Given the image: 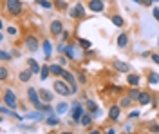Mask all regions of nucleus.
Here are the masks:
<instances>
[{
    "label": "nucleus",
    "instance_id": "473e14b6",
    "mask_svg": "<svg viewBox=\"0 0 159 134\" xmlns=\"http://www.w3.org/2000/svg\"><path fill=\"white\" fill-rule=\"evenodd\" d=\"M6 33H7V36H11V38H16V36L20 35L18 27L13 25V24H11V25H6Z\"/></svg>",
    "mask_w": 159,
    "mask_h": 134
},
{
    "label": "nucleus",
    "instance_id": "c9c22d12",
    "mask_svg": "<svg viewBox=\"0 0 159 134\" xmlns=\"http://www.w3.org/2000/svg\"><path fill=\"white\" fill-rule=\"evenodd\" d=\"M13 58H15V56H13V53H11V51H6V49H2V51H0V60H2L4 63L11 62Z\"/></svg>",
    "mask_w": 159,
    "mask_h": 134
},
{
    "label": "nucleus",
    "instance_id": "bb28decb",
    "mask_svg": "<svg viewBox=\"0 0 159 134\" xmlns=\"http://www.w3.org/2000/svg\"><path fill=\"white\" fill-rule=\"evenodd\" d=\"M76 44H78V47L81 51H87V49L92 47V42H90L89 38H83V36H78V38H76Z\"/></svg>",
    "mask_w": 159,
    "mask_h": 134
},
{
    "label": "nucleus",
    "instance_id": "052dcab7",
    "mask_svg": "<svg viewBox=\"0 0 159 134\" xmlns=\"http://www.w3.org/2000/svg\"><path fill=\"white\" fill-rule=\"evenodd\" d=\"M103 2H109V0H103Z\"/></svg>",
    "mask_w": 159,
    "mask_h": 134
},
{
    "label": "nucleus",
    "instance_id": "13d9d810",
    "mask_svg": "<svg viewBox=\"0 0 159 134\" xmlns=\"http://www.w3.org/2000/svg\"><path fill=\"white\" fill-rule=\"evenodd\" d=\"M154 2H156V4H159V0H154Z\"/></svg>",
    "mask_w": 159,
    "mask_h": 134
},
{
    "label": "nucleus",
    "instance_id": "6e6552de",
    "mask_svg": "<svg viewBox=\"0 0 159 134\" xmlns=\"http://www.w3.org/2000/svg\"><path fill=\"white\" fill-rule=\"evenodd\" d=\"M63 29H65V25H63V20H60V18H52L49 24V35L52 36V38H56L58 40L60 35L63 33Z\"/></svg>",
    "mask_w": 159,
    "mask_h": 134
},
{
    "label": "nucleus",
    "instance_id": "c756f323",
    "mask_svg": "<svg viewBox=\"0 0 159 134\" xmlns=\"http://www.w3.org/2000/svg\"><path fill=\"white\" fill-rule=\"evenodd\" d=\"M34 4H36L38 7H43L45 11L54 9V4H52V0H34Z\"/></svg>",
    "mask_w": 159,
    "mask_h": 134
},
{
    "label": "nucleus",
    "instance_id": "58836bf2",
    "mask_svg": "<svg viewBox=\"0 0 159 134\" xmlns=\"http://www.w3.org/2000/svg\"><path fill=\"white\" fill-rule=\"evenodd\" d=\"M16 127H18V131H22V132H25V131H27V132H33V131H34V125H31V123L25 125V123H22V122H20Z\"/></svg>",
    "mask_w": 159,
    "mask_h": 134
},
{
    "label": "nucleus",
    "instance_id": "bf43d9fd",
    "mask_svg": "<svg viewBox=\"0 0 159 134\" xmlns=\"http://www.w3.org/2000/svg\"><path fill=\"white\" fill-rule=\"evenodd\" d=\"M157 45H159V36H157Z\"/></svg>",
    "mask_w": 159,
    "mask_h": 134
},
{
    "label": "nucleus",
    "instance_id": "412c9836",
    "mask_svg": "<svg viewBox=\"0 0 159 134\" xmlns=\"http://www.w3.org/2000/svg\"><path fill=\"white\" fill-rule=\"evenodd\" d=\"M49 69H51V76L60 78V76H63V72H65L67 67H63V65L58 63V62H52V63H49Z\"/></svg>",
    "mask_w": 159,
    "mask_h": 134
},
{
    "label": "nucleus",
    "instance_id": "79ce46f5",
    "mask_svg": "<svg viewBox=\"0 0 159 134\" xmlns=\"http://www.w3.org/2000/svg\"><path fill=\"white\" fill-rule=\"evenodd\" d=\"M65 47H67V44H65V42H60V40H58V45H56V53H58V54H63V53H65Z\"/></svg>",
    "mask_w": 159,
    "mask_h": 134
},
{
    "label": "nucleus",
    "instance_id": "8fccbe9b",
    "mask_svg": "<svg viewBox=\"0 0 159 134\" xmlns=\"http://www.w3.org/2000/svg\"><path fill=\"white\" fill-rule=\"evenodd\" d=\"M150 60L156 63V65H159V53H152L150 54Z\"/></svg>",
    "mask_w": 159,
    "mask_h": 134
},
{
    "label": "nucleus",
    "instance_id": "f8f14e48",
    "mask_svg": "<svg viewBox=\"0 0 159 134\" xmlns=\"http://www.w3.org/2000/svg\"><path fill=\"white\" fill-rule=\"evenodd\" d=\"M112 69H116V71L121 72V74H129V72L132 71V65H130L129 62L119 60V58H114V60H112Z\"/></svg>",
    "mask_w": 159,
    "mask_h": 134
},
{
    "label": "nucleus",
    "instance_id": "09e8293b",
    "mask_svg": "<svg viewBox=\"0 0 159 134\" xmlns=\"http://www.w3.org/2000/svg\"><path fill=\"white\" fill-rule=\"evenodd\" d=\"M94 54H96V51L90 47V49H87V51H83V58H92Z\"/></svg>",
    "mask_w": 159,
    "mask_h": 134
},
{
    "label": "nucleus",
    "instance_id": "2f4dec72",
    "mask_svg": "<svg viewBox=\"0 0 159 134\" xmlns=\"http://www.w3.org/2000/svg\"><path fill=\"white\" fill-rule=\"evenodd\" d=\"M139 93H141V87H129V93H127V96H129L130 100H134V102L138 103Z\"/></svg>",
    "mask_w": 159,
    "mask_h": 134
},
{
    "label": "nucleus",
    "instance_id": "1a4fd4ad",
    "mask_svg": "<svg viewBox=\"0 0 159 134\" xmlns=\"http://www.w3.org/2000/svg\"><path fill=\"white\" fill-rule=\"evenodd\" d=\"M121 116H123V109H121V105H119V103H112V105L109 107V111H107V118H109L110 122L118 123L119 120H121Z\"/></svg>",
    "mask_w": 159,
    "mask_h": 134
},
{
    "label": "nucleus",
    "instance_id": "680f3d73",
    "mask_svg": "<svg viewBox=\"0 0 159 134\" xmlns=\"http://www.w3.org/2000/svg\"><path fill=\"white\" fill-rule=\"evenodd\" d=\"M2 2H6V0H2Z\"/></svg>",
    "mask_w": 159,
    "mask_h": 134
},
{
    "label": "nucleus",
    "instance_id": "393cba45",
    "mask_svg": "<svg viewBox=\"0 0 159 134\" xmlns=\"http://www.w3.org/2000/svg\"><path fill=\"white\" fill-rule=\"evenodd\" d=\"M119 105H121V109H123V111H130V109H132V107H134V100H130L129 96H127V94H121V96H119Z\"/></svg>",
    "mask_w": 159,
    "mask_h": 134
},
{
    "label": "nucleus",
    "instance_id": "ea45409f",
    "mask_svg": "<svg viewBox=\"0 0 159 134\" xmlns=\"http://www.w3.org/2000/svg\"><path fill=\"white\" fill-rule=\"evenodd\" d=\"M70 35H72V33H70L69 29H63V33L60 35L58 40H60V42H65V44H69V42H70Z\"/></svg>",
    "mask_w": 159,
    "mask_h": 134
},
{
    "label": "nucleus",
    "instance_id": "f704fd0d",
    "mask_svg": "<svg viewBox=\"0 0 159 134\" xmlns=\"http://www.w3.org/2000/svg\"><path fill=\"white\" fill-rule=\"evenodd\" d=\"M145 131L150 134H159V122H152V123H148L147 127H145Z\"/></svg>",
    "mask_w": 159,
    "mask_h": 134
},
{
    "label": "nucleus",
    "instance_id": "5701e85b",
    "mask_svg": "<svg viewBox=\"0 0 159 134\" xmlns=\"http://www.w3.org/2000/svg\"><path fill=\"white\" fill-rule=\"evenodd\" d=\"M145 78H147V85H150V87H157L159 85V72L157 71H147Z\"/></svg>",
    "mask_w": 159,
    "mask_h": 134
},
{
    "label": "nucleus",
    "instance_id": "9b49d317",
    "mask_svg": "<svg viewBox=\"0 0 159 134\" xmlns=\"http://www.w3.org/2000/svg\"><path fill=\"white\" fill-rule=\"evenodd\" d=\"M24 116H25V120H29V122H36V123H43L45 118H47V114L43 113V111H38V109L27 111Z\"/></svg>",
    "mask_w": 159,
    "mask_h": 134
},
{
    "label": "nucleus",
    "instance_id": "a878e982",
    "mask_svg": "<svg viewBox=\"0 0 159 134\" xmlns=\"http://www.w3.org/2000/svg\"><path fill=\"white\" fill-rule=\"evenodd\" d=\"M52 4H54V9L61 11V13H67V11H69V7H70L67 0H52Z\"/></svg>",
    "mask_w": 159,
    "mask_h": 134
},
{
    "label": "nucleus",
    "instance_id": "4468645a",
    "mask_svg": "<svg viewBox=\"0 0 159 134\" xmlns=\"http://www.w3.org/2000/svg\"><path fill=\"white\" fill-rule=\"evenodd\" d=\"M154 100V94L150 93L148 89H141V93H139V98H138V105L139 107H148L150 103Z\"/></svg>",
    "mask_w": 159,
    "mask_h": 134
},
{
    "label": "nucleus",
    "instance_id": "c85d7f7f",
    "mask_svg": "<svg viewBox=\"0 0 159 134\" xmlns=\"http://www.w3.org/2000/svg\"><path fill=\"white\" fill-rule=\"evenodd\" d=\"M83 105H85V109L89 111V113H92V111H96L99 105H98V102L94 100V98H85L83 100Z\"/></svg>",
    "mask_w": 159,
    "mask_h": 134
},
{
    "label": "nucleus",
    "instance_id": "a19ab883",
    "mask_svg": "<svg viewBox=\"0 0 159 134\" xmlns=\"http://www.w3.org/2000/svg\"><path fill=\"white\" fill-rule=\"evenodd\" d=\"M56 62H58V63H61L63 67H67V65L70 63V60L67 58V56H65V54H58V56H56Z\"/></svg>",
    "mask_w": 159,
    "mask_h": 134
},
{
    "label": "nucleus",
    "instance_id": "603ef678",
    "mask_svg": "<svg viewBox=\"0 0 159 134\" xmlns=\"http://www.w3.org/2000/svg\"><path fill=\"white\" fill-rule=\"evenodd\" d=\"M11 53H13V56H15V58H20V56H22V53H20L18 49H11Z\"/></svg>",
    "mask_w": 159,
    "mask_h": 134
},
{
    "label": "nucleus",
    "instance_id": "4c0bfd02",
    "mask_svg": "<svg viewBox=\"0 0 159 134\" xmlns=\"http://www.w3.org/2000/svg\"><path fill=\"white\" fill-rule=\"evenodd\" d=\"M138 118H141V111L139 109H130L127 113V120H138Z\"/></svg>",
    "mask_w": 159,
    "mask_h": 134
},
{
    "label": "nucleus",
    "instance_id": "aec40b11",
    "mask_svg": "<svg viewBox=\"0 0 159 134\" xmlns=\"http://www.w3.org/2000/svg\"><path fill=\"white\" fill-rule=\"evenodd\" d=\"M43 123L47 125V127H60L61 125V120H60V114H56V111L54 113H49L47 114V118H45V122Z\"/></svg>",
    "mask_w": 159,
    "mask_h": 134
},
{
    "label": "nucleus",
    "instance_id": "cd10ccee",
    "mask_svg": "<svg viewBox=\"0 0 159 134\" xmlns=\"http://www.w3.org/2000/svg\"><path fill=\"white\" fill-rule=\"evenodd\" d=\"M54 111H56V114H65V113H69L70 111V103H67V102H58L56 103V107H54Z\"/></svg>",
    "mask_w": 159,
    "mask_h": 134
},
{
    "label": "nucleus",
    "instance_id": "864d4df0",
    "mask_svg": "<svg viewBox=\"0 0 159 134\" xmlns=\"http://www.w3.org/2000/svg\"><path fill=\"white\" fill-rule=\"evenodd\" d=\"M105 132H107V134H118V129H114V127H109Z\"/></svg>",
    "mask_w": 159,
    "mask_h": 134
},
{
    "label": "nucleus",
    "instance_id": "5fc2aeb1",
    "mask_svg": "<svg viewBox=\"0 0 159 134\" xmlns=\"http://www.w3.org/2000/svg\"><path fill=\"white\" fill-rule=\"evenodd\" d=\"M85 132H89V134H99V129H92V127H90L89 131H85Z\"/></svg>",
    "mask_w": 159,
    "mask_h": 134
},
{
    "label": "nucleus",
    "instance_id": "20e7f679",
    "mask_svg": "<svg viewBox=\"0 0 159 134\" xmlns=\"http://www.w3.org/2000/svg\"><path fill=\"white\" fill-rule=\"evenodd\" d=\"M25 96H27V102H29V105L33 107V109H42V98H40V91L36 89V87H33V85H29L27 87V91H25Z\"/></svg>",
    "mask_w": 159,
    "mask_h": 134
},
{
    "label": "nucleus",
    "instance_id": "49530a36",
    "mask_svg": "<svg viewBox=\"0 0 159 134\" xmlns=\"http://www.w3.org/2000/svg\"><path fill=\"white\" fill-rule=\"evenodd\" d=\"M123 132H134V125L130 123V120L123 125Z\"/></svg>",
    "mask_w": 159,
    "mask_h": 134
},
{
    "label": "nucleus",
    "instance_id": "423d86ee",
    "mask_svg": "<svg viewBox=\"0 0 159 134\" xmlns=\"http://www.w3.org/2000/svg\"><path fill=\"white\" fill-rule=\"evenodd\" d=\"M2 103H6L11 109H18V96H16V93L11 87L2 89Z\"/></svg>",
    "mask_w": 159,
    "mask_h": 134
},
{
    "label": "nucleus",
    "instance_id": "0eeeda50",
    "mask_svg": "<svg viewBox=\"0 0 159 134\" xmlns=\"http://www.w3.org/2000/svg\"><path fill=\"white\" fill-rule=\"evenodd\" d=\"M87 9L92 15H103L107 11V2H103V0H87Z\"/></svg>",
    "mask_w": 159,
    "mask_h": 134
},
{
    "label": "nucleus",
    "instance_id": "f03ea898",
    "mask_svg": "<svg viewBox=\"0 0 159 134\" xmlns=\"http://www.w3.org/2000/svg\"><path fill=\"white\" fill-rule=\"evenodd\" d=\"M87 13H89V9H87V4H83V2H76L72 7H69V11H67V15H69L70 20H76V22H81L87 18Z\"/></svg>",
    "mask_w": 159,
    "mask_h": 134
},
{
    "label": "nucleus",
    "instance_id": "f3484780",
    "mask_svg": "<svg viewBox=\"0 0 159 134\" xmlns=\"http://www.w3.org/2000/svg\"><path fill=\"white\" fill-rule=\"evenodd\" d=\"M40 98H42V102L45 103H52L54 102V98H56V93L52 91V89H47V87H40Z\"/></svg>",
    "mask_w": 159,
    "mask_h": 134
},
{
    "label": "nucleus",
    "instance_id": "7c9ffc66",
    "mask_svg": "<svg viewBox=\"0 0 159 134\" xmlns=\"http://www.w3.org/2000/svg\"><path fill=\"white\" fill-rule=\"evenodd\" d=\"M49 76H51L49 63H42V71H40V82H45Z\"/></svg>",
    "mask_w": 159,
    "mask_h": 134
},
{
    "label": "nucleus",
    "instance_id": "37998d69",
    "mask_svg": "<svg viewBox=\"0 0 159 134\" xmlns=\"http://www.w3.org/2000/svg\"><path fill=\"white\" fill-rule=\"evenodd\" d=\"M90 114L94 116V120H101V118H103V109H101V107H98L96 111H92Z\"/></svg>",
    "mask_w": 159,
    "mask_h": 134
},
{
    "label": "nucleus",
    "instance_id": "a211bd4d",
    "mask_svg": "<svg viewBox=\"0 0 159 134\" xmlns=\"http://www.w3.org/2000/svg\"><path fill=\"white\" fill-rule=\"evenodd\" d=\"M109 20H110V24H112L114 27H119V29H123V27L127 25V20H125L119 13H110V15H109Z\"/></svg>",
    "mask_w": 159,
    "mask_h": 134
},
{
    "label": "nucleus",
    "instance_id": "72a5a7b5",
    "mask_svg": "<svg viewBox=\"0 0 159 134\" xmlns=\"http://www.w3.org/2000/svg\"><path fill=\"white\" fill-rule=\"evenodd\" d=\"M76 76H78V82H80V85H87V83H89V76L85 74V71H81V69H78V71H76Z\"/></svg>",
    "mask_w": 159,
    "mask_h": 134
},
{
    "label": "nucleus",
    "instance_id": "a18cd8bd",
    "mask_svg": "<svg viewBox=\"0 0 159 134\" xmlns=\"http://www.w3.org/2000/svg\"><path fill=\"white\" fill-rule=\"evenodd\" d=\"M150 107L156 111V109H159V94H154V100H152V103H150Z\"/></svg>",
    "mask_w": 159,
    "mask_h": 134
},
{
    "label": "nucleus",
    "instance_id": "6ab92c4d",
    "mask_svg": "<svg viewBox=\"0 0 159 134\" xmlns=\"http://www.w3.org/2000/svg\"><path fill=\"white\" fill-rule=\"evenodd\" d=\"M94 122H96V120H94V116H92V114L87 111V113L81 116V120H80V127H83L85 131H89L90 127L94 125Z\"/></svg>",
    "mask_w": 159,
    "mask_h": 134
},
{
    "label": "nucleus",
    "instance_id": "4be33fe9",
    "mask_svg": "<svg viewBox=\"0 0 159 134\" xmlns=\"http://www.w3.org/2000/svg\"><path fill=\"white\" fill-rule=\"evenodd\" d=\"M25 65L29 67L31 71H33V74L34 76H40V71H42V65H40V62L38 60H34L33 56H29L27 60H25Z\"/></svg>",
    "mask_w": 159,
    "mask_h": 134
},
{
    "label": "nucleus",
    "instance_id": "de8ad7c7",
    "mask_svg": "<svg viewBox=\"0 0 159 134\" xmlns=\"http://www.w3.org/2000/svg\"><path fill=\"white\" fill-rule=\"evenodd\" d=\"M152 16H154V20L159 24V7H157V6H154V7H152Z\"/></svg>",
    "mask_w": 159,
    "mask_h": 134
},
{
    "label": "nucleus",
    "instance_id": "2eb2a0df",
    "mask_svg": "<svg viewBox=\"0 0 159 134\" xmlns=\"http://www.w3.org/2000/svg\"><path fill=\"white\" fill-rule=\"evenodd\" d=\"M116 45H118V49H127L130 45V35H129V31H121L116 36Z\"/></svg>",
    "mask_w": 159,
    "mask_h": 134
},
{
    "label": "nucleus",
    "instance_id": "ddd939ff",
    "mask_svg": "<svg viewBox=\"0 0 159 134\" xmlns=\"http://www.w3.org/2000/svg\"><path fill=\"white\" fill-rule=\"evenodd\" d=\"M87 113V109H85V105L81 103V105H72L70 107V111H69V114H70V118L76 122V125H80V120H81V116Z\"/></svg>",
    "mask_w": 159,
    "mask_h": 134
},
{
    "label": "nucleus",
    "instance_id": "dca6fc26",
    "mask_svg": "<svg viewBox=\"0 0 159 134\" xmlns=\"http://www.w3.org/2000/svg\"><path fill=\"white\" fill-rule=\"evenodd\" d=\"M127 78H125V83L129 85V87H139L141 85V74L139 72H134L130 71L129 74H125Z\"/></svg>",
    "mask_w": 159,
    "mask_h": 134
},
{
    "label": "nucleus",
    "instance_id": "c03bdc74",
    "mask_svg": "<svg viewBox=\"0 0 159 134\" xmlns=\"http://www.w3.org/2000/svg\"><path fill=\"white\" fill-rule=\"evenodd\" d=\"M109 89H110V93H116V94H123V87H121V85H110Z\"/></svg>",
    "mask_w": 159,
    "mask_h": 134
},
{
    "label": "nucleus",
    "instance_id": "b1692460",
    "mask_svg": "<svg viewBox=\"0 0 159 134\" xmlns=\"http://www.w3.org/2000/svg\"><path fill=\"white\" fill-rule=\"evenodd\" d=\"M33 76H34V74H33V71H31L29 67L25 65V69H22V71L18 72V82L20 83H29Z\"/></svg>",
    "mask_w": 159,
    "mask_h": 134
},
{
    "label": "nucleus",
    "instance_id": "7ed1b4c3",
    "mask_svg": "<svg viewBox=\"0 0 159 134\" xmlns=\"http://www.w3.org/2000/svg\"><path fill=\"white\" fill-rule=\"evenodd\" d=\"M24 47H25V51H29V53L40 51V47H42V38H40L38 35H34V33H27V35L24 36Z\"/></svg>",
    "mask_w": 159,
    "mask_h": 134
},
{
    "label": "nucleus",
    "instance_id": "4d7b16f0",
    "mask_svg": "<svg viewBox=\"0 0 159 134\" xmlns=\"http://www.w3.org/2000/svg\"><path fill=\"white\" fill-rule=\"evenodd\" d=\"M134 4H138V6H143V0H132Z\"/></svg>",
    "mask_w": 159,
    "mask_h": 134
},
{
    "label": "nucleus",
    "instance_id": "9d476101",
    "mask_svg": "<svg viewBox=\"0 0 159 134\" xmlns=\"http://www.w3.org/2000/svg\"><path fill=\"white\" fill-rule=\"evenodd\" d=\"M54 44L49 40V38H42V51H43V58L49 62L52 60V56H54Z\"/></svg>",
    "mask_w": 159,
    "mask_h": 134
},
{
    "label": "nucleus",
    "instance_id": "e433bc0d",
    "mask_svg": "<svg viewBox=\"0 0 159 134\" xmlns=\"http://www.w3.org/2000/svg\"><path fill=\"white\" fill-rule=\"evenodd\" d=\"M7 78H9V69H7L6 65H2V67H0V82L6 83L7 82Z\"/></svg>",
    "mask_w": 159,
    "mask_h": 134
},
{
    "label": "nucleus",
    "instance_id": "3c124183",
    "mask_svg": "<svg viewBox=\"0 0 159 134\" xmlns=\"http://www.w3.org/2000/svg\"><path fill=\"white\" fill-rule=\"evenodd\" d=\"M154 0H143V7H154Z\"/></svg>",
    "mask_w": 159,
    "mask_h": 134
},
{
    "label": "nucleus",
    "instance_id": "39448f33",
    "mask_svg": "<svg viewBox=\"0 0 159 134\" xmlns=\"http://www.w3.org/2000/svg\"><path fill=\"white\" fill-rule=\"evenodd\" d=\"M52 91L58 94V96H63V98H67L70 96V85L65 82V78H54V82H52Z\"/></svg>",
    "mask_w": 159,
    "mask_h": 134
},
{
    "label": "nucleus",
    "instance_id": "f257e3e1",
    "mask_svg": "<svg viewBox=\"0 0 159 134\" xmlns=\"http://www.w3.org/2000/svg\"><path fill=\"white\" fill-rule=\"evenodd\" d=\"M2 9L7 16L18 18L25 13V4L22 0H6V2H2Z\"/></svg>",
    "mask_w": 159,
    "mask_h": 134
},
{
    "label": "nucleus",
    "instance_id": "6e6d98bb",
    "mask_svg": "<svg viewBox=\"0 0 159 134\" xmlns=\"http://www.w3.org/2000/svg\"><path fill=\"white\" fill-rule=\"evenodd\" d=\"M150 54H152V51H143V53H141V56H143V58H150Z\"/></svg>",
    "mask_w": 159,
    "mask_h": 134
}]
</instances>
